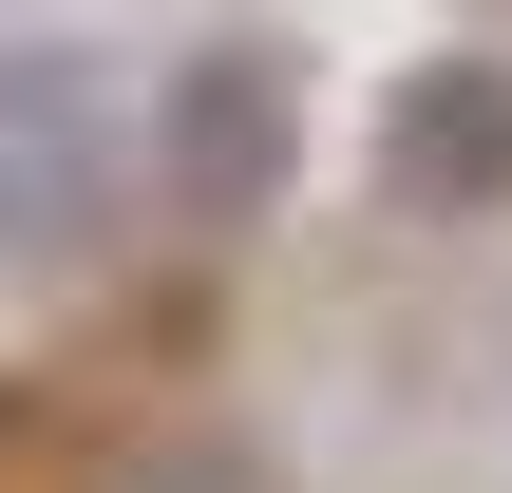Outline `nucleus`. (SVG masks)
<instances>
[{
  "instance_id": "1",
  "label": "nucleus",
  "mask_w": 512,
  "mask_h": 493,
  "mask_svg": "<svg viewBox=\"0 0 512 493\" xmlns=\"http://www.w3.org/2000/svg\"><path fill=\"white\" fill-rule=\"evenodd\" d=\"M152 171H171V209H190V228L285 209V171H304V76H285L266 38H209V57L171 76V114H152Z\"/></svg>"
},
{
  "instance_id": "2",
  "label": "nucleus",
  "mask_w": 512,
  "mask_h": 493,
  "mask_svg": "<svg viewBox=\"0 0 512 493\" xmlns=\"http://www.w3.org/2000/svg\"><path fill=\"white\" fill-rule=\"evenodd\" d=\"M95 228H114L95 57H0V266H76Z\"/></svg>"
},
{
  "instance_id": "3",
  "label": "nucleus",
  "mask_w": 512,
  "mask_h": 493,
  "mask_svg": "<svg viewBox=\"0 0 512 493\" xmlns=\"http://www.w3.org/2000/svg\"><path fill=\"white\" fill-rule=\"evenodd\" d=\"M380 190L399 209H512V57H418L380 95Z\"/></svg>"
}]
</instances>
